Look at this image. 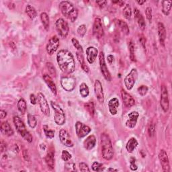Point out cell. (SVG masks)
<instances>
[{"mask_svg":"<svg viewBox=\"0 0 172 172\" xmlns=\"http://www.w3.org/2000/svg\"><path fill=\"white\" fill-rule=\"evenodd\" d=\"M57 61L61 71L70 74L75 69V62L72 53L67 50H61L57 53Z\"/></svg>","mask_w":172,"mask_h":172,"instance_id":"1","label":"cell"},{"mask_svg":"<svg viewBox=\"0 0 172 172\" xmlns=\"http://www.w3.org/2000/svg\"><path fill=\"white\" fill-rule=\"evenodd\" d=\"M100 142L102 156L106 160H111L114 156V150L109 135L106 133H102L100 136Z\"/></svg>","mask_w":172,"mask_h":172,"instance_id":"2","label":"cell"},{"mask_svg":"<svg viewBox=\"0 0 172 172\" xmlns=\"http://www.w3.org/2000/svg\"><path fill=\"white\" fill-rule=\"evenodd\" d=\"M59 8L62 14L70 20L71 22H74L77 20L78 16V11L71 2L67 1L61 2L59 3Z\"/></svg>","mask_w":172,"mask_h":172,"instance_id":"3","label":"cell"},{"mask_svg":"<svg viewBox=\"0 0 172 172\" xmlns=\"http://www.w3.org/2000/svg\"><path fill=\"white\" fill-rule=\"evenodd\" d=\"M13 120L15 127L18 133L28 143H32L33 138H32L31 134L26 130L25 124H24L23 121L20 119V118L18 116H14Z\"/></svg>","mask_w":172,"mask_h":172,"instance_id":"4","label":"cell"},{"mask_svg":"<svg viewBox=\"0 0 172 172\" xmlns=\"http://www.w3.org/2000/svg\"><path fill=\"white\" fill-rule=\"evenodd\" d=\"M51 104L55 111V122L57 125H63L65 122V115L63 110L55 102L51 101Z\"/></svg>","mask_w":172,"mask_h":172,"instance_id":"5","label":"cell"},{"mask_svg":"<svg viewBox=\"0 0 172 172\" xmlns=\"http://www.w3.org/2000/svg\"><path fill=\"white\" fill-rule=\"evenodd\" d=\"M55 27L57 32L61 38H65L69 34V26L68 24L63 18H59L55 22Z\"/></svg>","mask_w":172,"mask_h":172,"instance_id":"6","label":"cell"},{"mask_svg":"<svg viewBox=\"0 0 172 172\" xmlns=\"http://www.w3.org/2000/svg\"><path fill=\"white\" fill-rule=\"evenodd\" d=\"M99 62H100V70L102 75H103L106 81H110L112 80L111 74H110V73L107 67V65H106V63L104 53L102 51H101L99 54Z\"/></svg>","mask_w":172,"mask_h":172,"instance_id":"7","label":"cell"},{"mask_svg":"<svg viewBox=\"0 0 172 172\" xmlns=\"http://www.w3.org/2000/svg\"><path fill=\"white\" fill-rule=\"evenodd\" d=\"M138 73L136 69H133L129 74L124 78V85L126 88L128 90H130L133 88L135 82L137 79Z\"/></svg>","mask_w":172,"mask_h":172,"instance_id":"8","label":"cell"},{"mask_svg":"<svg viewBox=\"0 0 172 172\" xmlns=\"http://www.w3.org/2000/svg\"><path fill=\"white\" fill-rule=\"evenodd\" d=\"M61 85L67 92H72L75 88V79L73 77H63L61 79Z\"/></svg>","mask_w":172,"mask_h":172,"instance_id":"9","label":"cell"},{"mask_svg":"<svg viewBox=\"0 0 172 172\" xmlns=\"http://www.w3.org/2000/svg\"><path fill=\"white\" fill-rule=\"evenodd\" d=\"M37 100L38 102V104L40 106V108L41 112L47 116L50 115V108H49V106L48 104V102L44 97L43 93L41 92H38L37 95Z\"/></svg>","mask_w":172,"mask_h":172,"instance_id":"10","label":"cell"},{"mask_svg":"<svg viewBox=\"0 0 172 172\" xmlns=\"http://www.w3.org/2000/svg\"><path fill=\"white\" fill-rule=\"evenodd\" d=\"M60 41L59 38L57 36H53L49 39L48 43L47 45V51L48 55H52L57 51L59 47Z\"/></svg>","mask_w":172,"mask_h":172,"instance_id":"11","label":"cell"},{"mask_svg":"<svg viewBox=\"0 0 172 172\" xmlns=\"http://www.w3.org/2000/svg\"><path fill=\"white\" fill-rule=\"evenodd\" d=\"M161 106L163 111L167 112L170 108V100L167 89L165 85L161 86Z\"/></svg>","mask_w":172,"mask_h":172,"instance_id":"12","label":"cell"},{"mask_svg":"<svg viewBox=\"0 0 172 172\" xmlns=\"http://www.w3.org/2000/svg\"><path fill=\"white\" fill-rule=\"evenodd\" d=\"M76 134L79 138H82L91 132V128L89 126L83 124L81 122H77L75 124Z\"/></svg>","mask_w":172,"mask_h":172,"instance_id":"13","label":"cell"},{"mask_svg":"<svg viewBox=\"0 0 172 172\" xmlns=\"http://www.w3.org/2000/svg\"><path fill=\"white\" fill-rule=\"evenodd\" d=\"M93 34L97 39L102 38V36L104 34L102 20L99 18H96L95 20H94V23L93 25Z\"/></svg>","mask_w":172,"mask_h":172,"instance_id":"14","label":"cell"},{"mask_svg":"<svg viewBox=\"0 0 172 172\" xmlns=\"http://www.w3.org/2000/svg\"><path fill=\"white\" fill-rule=\"evenodd\" d=\"M159 159L160 161L163 170L165 172H169L170 171L169 157L165 150L162 149L160 151L159 153Z\"/></svg>","mask_w":172,"mask_h":172,"instance_id":"15","label":"cell"},{"mask_svg":"<svg viewBox=\"0 0 172 172\" xmlns=\"http://www.w3.org/2000/svg\"><path fill=\"white\" fill-rule=\"evenodd\" d=\"M94 92L97 101L100 103H103L104 102V90L103 87H102V83L100 80H96L95 84H94Z\"/></svg>","mask_w":172,"mask_h":172,"instance_id":"16","label":"cell"},{"mask_svg":"<svg viewBox=\"0 0 172 172\" xmlns=\"http://www.w3.org/2000/svg\"><path fill=\"white\" fill-rule=\"evenodd\" d=\"M59 139L63 145L68 147H72L73 145V143L71 140L69 134L66 130L64 129H61L59 132Z\"/></svg>","mask_w":172,"mask_h":172,"instance_id":"17","label":"cell"},{"mask_svg":"<svg viewBox=\"0 0 172 172\" xmlns=\"http://www.w3.org/2000/svg\"><path fill=\"white\" fill-rule=\"evenodd\" d=\"M121 96L123 104L126 108H130L133 106L135 104V101L134 98L131 96L129 93L125 92L124 89L121 90Z\"/></svg>","mask_w":172,"mask_h":172,"instance_id":"18","label":"cell"},{"mask_svg":"<svg viewBox=\"0 0 172 172\" xmlns=\"http://www.w3.org/2000/svg\"><path fill=\"white\" fill-rule=\"evenodd\" d=\"M98 55L97 49L93 47H89L86 49V57L89 64H92L96 61Z\"/></svg>","mask_w":172,"mask_h":172,"instance_id":"19","label":"cell"},{"mask_svg":"<svg viewBox=\"0 0 172 172\" xmlns=\"http://www.w3.org/2000/svg\"><path fill=\"white\" fill-rule=\"evenodd\" d=\"M139 114L138 112L133 111L129 113V119L126 122V125L129 129H134L137 124Z\"/></svg>","mask_w":172,"mask_h":172,"instance_id":"20","label":"cell"},{"mask_svg":"<svg viewBox=\"0 0 172 172\" xmlns=\"http://www.w3.org/2000/svg\"><path fill=\"white\" fill-rule=\"evenodd\" d=\"M158 36L161 45L164 47L166 39V30L164 24L161 22L158 23Z\"/></svg>","mask_w":172,"mask_h":172,"instance_id":"21","label":"cell"},{"mask_svg":"<svg viewBox=\"0 0 172 172\" xmlns=\"http://www.w3.org/2000/svg\"><path fill=\"white\" fill-rule=\"evenodd\" d=\"M134 18L137 20L139 27H140V28L142 30H144L146 26L145 20L143 18V16L141 14L140 11H139L137 8H134Z\"/></svg>","mask_w":172,"mask_h":172,"instance_id":"22","label":"cell"},{"mask_svg":"<svg viewBox=\"0 0 172 172\" xmlns=\"http://www.w3.org/2000/svg\"><path fill=\"white\" fill-rule=\"evenodd\" d=\"M119 106V100L118 98H112L108 102L109 111L112 115H116L118 112V108Z\"/></svg>","mask_w":172,"mask_h":172,"instance_id":"23","label":"cell"},{"mask_svg":"<svg viewBox=\"0 0 172 172\" xmlns=\"http://www.w3.org/2000/svg\"><path fill=\"white\" fill-rule=\"evenodd\" d=\"M43 79L44 81V82L46 83L47 85H48V87L51 90L52 93L54 94L55 96H56L57 92V87H56V84L54 82V81H53L52 77L47 74H44L43 75Z\"/></svg>","mask_w":172,"mask_h":172,"instance_id":"24","label":"cell"},{"mask_svg":"<svg viewBox=\"0 0 172 172\" xmlns=\"http://www.w3.org/2000/svg\"><path fill=\"white\" fill-rule=\"evenodd\" d=\"M96 138L94 135H89V137L86 138L84 142V148L88 150H92L96 145Z\"/></svg>","mask_w":172,"mask_h":172,"instance_id":"25","label":"cell"},{"mask_svg":"<svg viewBox=\"0 0 172 172\" xmlns=\"http://www.w3.org/2000/svg\"><path fill=\"white\" fill-rule=\"evenodd\" d=\"M1 132L3 134L7 137L12 136L14 134V130H12L10 124L7 121L3 122L1 124Z\"/></svg>","mask_w":172,"mask_h":172,"instance_id":"26","label":"cell"},{"mask_svg":"<svg viewBox=\"0 0 172 172\" xmlns=\"http://www.w3.org/2000/svg\"><path fill=\"white\" fill-rule=\"evenodd\" d=\"M45 161H46L48 167L51 170L54 168L55 164V153L52 151H49L45 157Z\"/></svg>","mask_w":172,"mask_h":172,"instance_id":"27","label":"cell"},{"mask_svg":"<svg viewBox=\"0 0 172 172\" xmlns=\"http://www.w3.org/2000/svg\"><path fill=\"white\" fill-rule=\"evenodd\" d=\"M138 146V142L137 141V139L135 138H130L129 141L126 143V149L127 150L128 152L129 153H132L133 152V151L137 148V147Z\"/></svg>","mask_w":172,"mask_h":172,"instance_id":"28","label":"cell"},{"mask_svg":"<svg viewBox=\"0 0 172 172\" xmlns=\"http://www.w3.org/2000/svg\"><path fill=\"white\" fill-rule=\"evenodd\" d=\"M116 25L120 28V29L122 30V32L126 35H128L130 33V30L128 24H126L125 22L122 20H117L116 21Z\"/></svg>","mask_w":172,"mask_h":172,"instance_id":"29","label":"cell"},{"mask_svg":"<svg viewBox=\"0 0 172 172\" xmlns=\"http://www.w3.org/2000/svg\"><path fill=\"white\" fill-rule=\"evenodd\" d=\"M26 13L31 20L34 19L37 16V12H36L35 8L31 5H27L26 7Z\"/></svg>","mask_w":172,"mask_h":172,"instance_id":"30","label":"cell"},{"mask_svg":"<svg viewBox=\"0 0 172 172\" xmlns=\"http://www.w3.org/2000/svg\"><path fill=\"white\" fill-rule=\"evenodd\" d=\"M171 1H163L162 2V11L165 16H168L170 13L171 8Z\"/></svg>","mask_w":172,"mask_h":172,"instance_id":"31","label":"cell"},{"mask_svg":"<svg viewBox=\"0 0 172 172\" xmlns=\"http://www.w3.org/2000/svg\"><path fill=\"white\" fill-rule=\"evenodd\" d=\"M40 20H41L42 24H43L45 30H48L49 28V23H50V22H49V17L47 14L45 13V12L41 13V14H40Z\"/></svg>","mask_w":172,"mask_h":172,"instance_id":"32","label":"cell"},{"mask_svg":"<svg viewBox=\"0 0 172 172\" xmlns=\"http://www.w3.org/2000/svg\"><path fill=\"white\" fill-rule=\"evenodd\" d=\"M26 102L24 98H21L18 102V110L22 114H24L26 111Z\"/></svg>","mask_w":172,"mask_h":172,"instance_id":"33","label":"cell"},{"mask_svg":"<svg viewBox=\"0 0 172 172\" xmlns=\"http://www.w3.org/2000/svg\"><path fill=\"white\" fill-rule=\"evenodd\" d=\"M79 93L83 97H88L89 93L88 86L85 83H82L79 86Z\"/></svg>","mask_w":172,"mask_h":172,"instance_id":"34","label":"cell"},{"mask_svg":"<svg viewBox=\"0 0 172 172\" xmlns=\"http://www.w3.org/2000/svg\"><path fill=\"white\" fill-rule=\"evenodd\" d=\"M85 109L87 110L89 114L92 116H93L95 114V107H94V104L92 102H89L84 104Z\"/></svg>","mask_w":172,"mask_h":172,"instance_id":"35","label":"cell"},{"mask_svg":"<svg viewBox=\"0 0 172 172\" xmlns=\"http://www.w3.org/2000/svg\"><path fill=\"white\" fill-rule=\"evenodd\" d=\"M28 124L32 129H34L37 125V121L34 116L29 114H28Z\"/></svg>","mask_w":172,"mask_h":172,"instance_id":"36","label":"cell"},{"mask_svg":"<svg viewBox=\"0 0 172 172\" xmlns=\"http://www.w3.org/2000/svg\"><path fill=\"white\" fill-rule=\"evenodd\" d=\"M43 130L44 132V134L46 135V137L48 138H52L55 137V131L52 130L48 128L47 125H44L43 126Z\"/></svg>","mask_w":172,"mask_h":172,"instance_id":"37","label":"cell"},{"mask_svg":"<svg viewBox=\"0 0 172 172\" xmlns=\"http://www.w3.org/2000/svg\"><path fill=\"white\" fill-rule=\"evenodd\" d=\"M123 14L124 18L127 20H130L131 18V15H132V10L129 4H126L123 10Z\"/></svg>","mask_w":172,"mask_h":172,"instance_id":"38","label":"cell"},{"mask_svg":"<svg viewBox=\"0 0 172 172\" xmlns=\"http://www.w3.org/2000/svg\"><path fill=\"white\" fill-rule=\"evenodd\" d=\"M129 48L130 52V58L132 61H136L134 55V45L132 41H130L129 43Z\"/></svg>","mask_w":172,"mask_h":172,"instance_id":"39","label":"cell"},{"mask_svg":"<svg viewBox=\"0 0 172 172\" xmlns=\"http://www.w3.org/2000/svg\"><path fill=\"white\" fill-rule=\"evenodd\" d=\"M46 66L48 69V71L49 73H50V75H52V77H55L57 75V73H56L55 67L54 65H53V64L52 63L48 62V63H46Z\"/></svg>","mask_w":172,"mask_h":172,"instance_id":"40","label":"cell"},{"mask_svg":"<svg viewBox=\"0 0 172 172\" xmlns=\"http://www.w3.org/2000/svg\"><path fill=\"white\" fill-rule=\"evenodd\" d=\"M92 167L94 171H102L104 170V167L103 165H102V163H98L97 161L93 163Z\"/></svg>","mask_w":172,"mask_h":172,"instance_id":"41","label":"cell"},{"mask_svg":"<svg viewBox=\"0 0 172 172\" xmlns=\"http://www.w3.org/2000/svg\"><path fill=\"white\" fill-rule=\"evenodd\" d=\"M71 42H72V44H73V46H74V47L77 49V51L84 52L82 46H81V45L80 44V43H79L78 40H77L76 38H73L71 39Z\"/></svg>","mask_w":172,"mask_h":172,"instance_id":"42","label":"cell"},{"mask_svg":"<svg viewBox=\"0 0 172 172\" xmlns=\"http://www.w3.org/2000/svg\"><path fill=\"white\" fill-rule=\"evenodd\" d=\"M86 31H87V29H86V26L84 24H82V25H80L78 28H77V34H79V36H81V38H83L85 36Z\"/></svg>","mask_w":172,"mask_h":172,"instance_id":"43","label":"cell"},{"mask_svg":"<svg viewBox=\"0 0 172 172\" xmlns=\"http://www.w3.org/2000/svg\"><path fill=\"white\" fill-rule=\"evenodd\" d=\"M76 57H77V60H78L79 63H80V65H81V66H83V65H85L84 57V55H83V52L77 51V52H76Z\"/></svg>","mask_w":172,"mask_h":172,"instance_id":"44","label":"cell"},{"mask_svg":"<svg viewBox=\"0 0 172 172\" xmlns=\"http://www.w3.org/2000/svg\"><path fill=\"white\" fill-rule=\"evenodd\" d=\"M148 89H149V88H148V87H147V86L143 85L140 86V87L138 88L137 90H138V93L140 94L141 96H144L146 95L147 92H148Z\"/></svg>","mask_w":172,"mask_h":172,"instance_id":"45","label":"cell"},{"mask_svg":"<svg viewBox=\"0 0 172 172\" xmlns=\"http://www.w3.org/2000/svg\"><path fill=\"white\" fill-rule=\"evenodd\" d=\"M71 155L67 151L63 150L62 151V155H61V158H62L64 161H68L71 159Z\"/></svg>","mask_w":172,"mask_h":172,"instance_id":"46","label":"cell"},{"mask_svg":"<svg viewBox=\"0 0 172 172\" xmlns=\"http://www.w3.org/2000/svg\"><path fill=\"white\" fill-rule=\"evenodd\" d=\"M145 14L147 20H148L149 22L151 23V21H152V9H151V7H148L146 8Z\"/></svg>","mask_w":172,"mask_h":172,"instance_id":"47","label":"cell"},{"mask_svg":"<svg viewBox=\"0 0 172 172\" xmlns=\"http://www.w3.org/2000/svg\"><path fill=\"white\" fill-rule=\"evenodd\" d=\"M135 159L134 157H131L130 158V168L132 171H136L138 169V167L135 163Z\"/></svg>","mask_w":172,"mask_h":172,"instance_id":"48","label":"cell"},{"mask_svg":"<svg viewBox=\"0 0 172 172\" xmlns=\"http://www.w3.org/2000/svg\"><path fill=\"white\" fill-rule=\"evenodd\" d=\"M79 170L81 171H90L88 165L86 164L85 163H84V162L80 163L79 164Z\"/></svg>","mask_w":172,"mask_h":172,"instance_id":"49","label":"cell"},{"mask_svg":"<svg viewBox=\"0 0 172 172\" xmlns=\"http://www.w3.org/2000/svg\"><path fill=\"white\" fill-rule=\"evenodd\" d=\"M149 134L150 137H153L155 133V124L153 123H151L149 126V129H148Z\"/></svg>","mask_w":172,"mask_h":172,"instance_id":"50","label":"cell"},{"mask_svg":"<svg viewBox=\"0 0 172 172\" xmlns=\"http://www.w3.org/2000/svg\"><path fill=\"white\" fill-rule=\"evenodd\" d=\"M22 154H23V157L24 159V160L29 161H30V155H29V153H28V151L24 150L22 152Z\"/></svg>","mask_w":172,"mask_h":172,"instance_id":"51","label":"cell"},{"mask_svg":"<svg viewBox=\"0 0 172 172\" xmlns=\"http://www.w3.org/2000/svg\"><path fill=\"white\" fill-rule=\"evenodd\" d=\"M0 148H1L2 153L5 152V151L7 150L6 143V142H4L3 140L1 141V145H0Z\"/></svg>","mask_w":172,"mask_h":172,"instance_id":"52","label":"cell"},{"mask_svg":"<svg viewBox=\"0 0 172 172\" xmlns=\"http://www.w3.org/2000/svg\"><path fill=\"white\" fill-rule=\"evenodd\" d=\"M139 41L141 43L142 47H143V49H144L145 51H146V46H145V43H146V39L145 38L144 36H141L140 38H139Z\"/></svg>","mask_w":172,"mask_h":172,"instance_id":"53","label":"cell"},{"mask_svg":"<svg viewBox=\"0 0 172 172\" xmlns=\"http://www.w3.org/2000/svg\"><path fill=\"white\" fill-rule=\"evenodd\" d=\"M30 102L32 104L35 105L36 104V100H37V97H36L34 94H31L30 96Z\"/></svg>","mask_w":172,"mask_h":172,"instance_id":"54","label":"cell"},{"mask_svg":"<svg viewBox=\"0 0 172 172\" xmlns=\"http://www.w3.org/2000/svg\"><path fill=\"white\" fill-rule=\"evenodd\" d=\"M108 3L107 1H97L96 2V3L97 4L98 6H99L100 7H104L106 5V3Z\"/></svg>","mask_w":172,"mask_h":172,"instance_id":"55","label":"cell"},{"mask_svg":"<svg viewBox=\"0 0 172 172\" xmlns=\"http://www.w3.org/2000/svg\"><path fill=\"white\" fill-rule=\"evenodd\" d=\"M7 116V112L6 111H4L3 110H0V118H2V119H3L4 118H6Z\"/></svg>","mask_w":172,"mask_h":172,"instance_id":"56","label":"cell"},{"mask_svg":"<svg viewBox=\"0 0 172 172\" xmlns=\"http://www.w3.org/2000/svg\"><path fill=\"white\" fill-rule=\"evenodd\" d=\"M107 59H108V63H109L110 64H112V62H113V61H114V57H113V55H108Z\"/></svg>","mask_w":172,"mask_h":172,"instance_id":"57","label":"cell"},{"mask_svg":"<svg viewBox=\"0 0 172 172\" xmlns=\"http://www.w3.org/2000/svg\"><path fill=\"white\" fill-rule=\"evenodd\" d=\"M15 7H16V6H15L14 3H10V5H9V8H10V9L13 10V9H14Z\"/></svg>","mask_w":172,"mask_h":172,"instance_id":"58","label":"cell"},{"mask_svg":"<svg viewBox=\"0 0 172 172\" xmlns=\"http://www.w3.org/2000/svg\"><path fill=\"white\" fill-rule=\"evenodd\" d=\"M146 2V1H137V3L139 5H143V4H144Z\"/></svg>","mask_w":172,"mask_h":172,"instance_id":"59","label":"cell"},{"mask_svg":"<svg viewBox=\"0 0 172 172\" xmlns=\"http://www.w3.org/2000/svg\"><path fill=\"white\" fill-rule=\"evenodd\" d=\"M108 171H118L117 170H115V169H113V168H109L108 169Z\"/></svg>","mask_w":172,"mask_h":172,"instance_id":"60","label":"cell"}]
</instances>
